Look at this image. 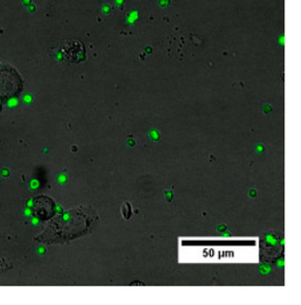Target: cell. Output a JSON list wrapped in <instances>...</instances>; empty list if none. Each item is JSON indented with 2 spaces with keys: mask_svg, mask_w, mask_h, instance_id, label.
Masks as SVG:
<instances>
[{
  "mask_svg": "<svg viewBox=\"0 0 301 305\" xmlns=\"http://www.w3.org/2000/svg\"><path fill=\"white\" fill-rule=\"evenodd\" d=\"M54 212V203L49 197H39L35 200L33 204V213L39 219L47 220L51 218Z\"/></svg>",
  "mask_w": 301,
  "mask_h": 305,
  "instance_id": "6da1fadb",
  "label": "cell"
}]
</instances>
